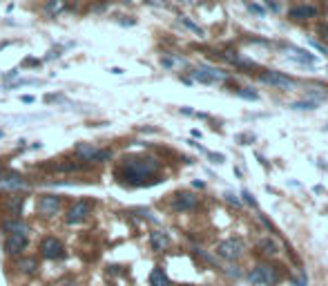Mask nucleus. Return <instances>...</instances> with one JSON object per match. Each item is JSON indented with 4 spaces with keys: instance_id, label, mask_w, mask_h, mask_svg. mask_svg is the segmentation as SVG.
<instances>
[{
    "instance_id": "5",
    "label": "nucleus",
    "mask_w": 328,
    "mask_h": 286,
    "mask_svg": "<svg viewBox=\"0 0 328 286\" xmlns=\"http://www.w3.org/2000/svg\"><path fill=\"white\" fill-rule=\"evenodd\" d=\"M40 255L45 259H60L65 255V248L56 237H45V239L40 241Z\"/></svg>"
},
{
    "instance_id": "23",
    "label": "nucleus",
    "mask_w": 328,
    "mask_h": 286,
    "mask_svg": "<svg viewBox=\"0 0 328 286\" xmlns=\"http://www.w3.org/2000/svg\"><path fill=\"white\" fill-rule=\"evenodd\" d=\"M112 159V150H96V155H94V163H105V161H110Z\"/></svg>"
},
{
    "instance_id": "32",
    "label": "nucleus",
    "mask_w": 328,
    "mask_h": 286,
    "mask_svg": "<svg viewBox=\"0 0 328 286\" xmlns=\"http://www.w3.org/2000/svg\"><path fill=\"white\" fill-rule=\"evenodd\" d=\"M14 76H18V70H11V72H7V74H5V81H9V78H14Z\"/></svg>"
},
{
    "instance_id": "26",
    "label": "nucleus",
    "mask_w": 328,
    "mask_h": 286,
    "mask_svg": "<svg viewBox=\"0 0 328 286\" xmlns=\"http://www.w3.org/2000/svg\"><path fill=\"white\" fill-rule=\"evenodd\" d=\"M40 81H36V78H20V81H16V83H9L7 87H20V85H38Z\"/></svg>"
},
{
    "instance_id": "1",
    "label": "nucleus",
    "mask_w": 328,
    "mask_h": 286,
    "mask_svg": "<svg viewBox=\"0 0 328 286\" xmlns=\"http://www.w3.org/2000/svg\"><path fill=\"white\" fill-rule=\"evenodd\" d=\"M159 170V163L154 159H147V157H134V159H125L123 161L121 170L116 174L123 177L125 181L134 186H145V177H150Z\"/></svg>"
},
{
    "instance_id": "28",
    "label": "nucleus",
    "mask_w": 328,
    "mask_h": 286,
    "mask_svg": "<svg viewBox=\"0 0 328 286\" xmlns=\"http://www.w3.org/2000/svg\"><path fill=\"white\" fill-rule=\"evenodd\" d=\"M206 157H208V159H212V163H224L226 161V157L219 155V152H208L206 150Z\"/></svg>"
},
{
    "instance_id": "34",
    "label": "nucleus",
    "mask_w": 328,
    "mask_h": 286,
    "mask_svg": "<svg viewBox=\"0 0 328 286\" xmlns=\"http://www.w3.org/2000/svg\"><path fill=\"white\" fill-rule=\"evenodd\" d=\"M110 72H112V74H116V76H119V74H123V70H121V68H112Z\"/></svg>"
},
{
    "instance_id": "6",
    "label": "nucleus",
    "mask_w": 328,
    "mask_h": 286,
    "mask_svg": "<svg viewBox=\"0 0 328 286\" xmlns=\"http://www.w3.org/2000/svg\"><path fill=\"white\" fill-rule=\"evenodd\" d=\"M27 244H29V239L25 233H9L7 239H5V253L16 257V255H20L27 248Z\"/></svg>"
},
{
    "instance_id": "19",
    "label": "nucleus",
    "mask_w": 328,
    "mask_h": 286,
    "mask_svg": "<svg viewBox=\"0 0 328 286\" xmlns=\"http://www.w3.org/2000/svg\"><path fill=\"white\" fill-rule=\"evenodd\" d=\"M150 286H170V279L163 269H154L150 273Z\"/></svg>"
},
{
    "instance_id": "29",
    "label": "nucleus",
    "mask_w": 328,
    "mask_h": 286,
    "mask_svg": "<svg viewBox=\"0 0 328 286\" xmlns=\"http://www.w3.org/2000/svg\"><path fill=\"white\" fill-rule=\"evenodd\" d=\"M241 197H244V199H246V202H248L250 206H257V202H255V197H252V194H250L248 190H244V192H241Z\"/></svg>"
},
{
    "instance_id": "31",
    "label": "nucleus",
    "mask_w": 328,
    "mask_h": 286,
    "mask_svg": "<svg viewBox=\"0 0 328 286\" xmlns=\"http://www.w3.org/2000/svg\"><path fill=\"white\" fill-rule=\"evenodd\" d=\"M311 45H313V47H315V50H319V52H321V54H326V50H324V47H321V45H319V42H315V40H313V38H311Z\"/></svg>"
},
{
    "instance_id": "36",
    "label": "nucleus",
    "mask_w": 328,
    "mask_h": 286,
    "mask_svg": "<svg viewBox=\"0 0 328 286\" xmlns=\"http://www.w3.org/2000/svg\"><path fill=\"white\" fill-rule=\"evenodd\" d=\"M183 286H192V284H183Z\"/></svg>"
},
{
    "instance_id": "9",
    "label": "nucleus",
    "mask_w": 328,
    "mask_h": 286,
    "mask_svg": "<svg viewBox=\"0 0 328 286\" xmlns=\"http://www.w3.org/2000/svg\"><path fill=\"white\" fill-rule=\"evenodd\" d=\"M192 76H194L199 83L212 85V83H216V81H224L228 74H226V72H221V70H214V68H199V70L192 72Z\"/></svg>"
},
{
    "instance_id": "12",
    "label": "nucleus",
    "mask_w": 328,
    "mask_h": 286,
    "mask_svg": "<svg viewBox=\"0 0 328 286\" xmlns=\"http://www.w3.org/2000/svg\"><path fill=\"white\" fill-rule=\"evenodd\" d=\"M150 244L154 251H168L170 244H172V239H170V235L168 233H163V230H152L150 233Z\"/></svg>"
},
{
    "instance_id": "11",
    "label": "nucleus",
    "mask_w": 328,
    "mask_h": 286,
    "mask_svg": "<svg viewBox=\"0 0 328 286\" xmlns=\"http://www.w3.org/2000/svg\"><path fill=\"white\" fill-rule=\"evenodd\" d=\"M5 210H7L9 217H20L23 212V206H25V197L23 194H11V197L5 199Z\"/></svg>"
},
{
    "instance_id": "3",
    "label": "nucleus",
    "mask_w": 328,
    "mask_h": 286,
    "mask_svg": "<svg viewBox=\"0 0 328 286\" xmlns=\"http://www.w3.org/2000/svg\"><path fill=\"white\" fill-rule=\"evenodd\" d=\"M244 251H246V246H244V241H241L239 237H232V239L221 241L219 248H216V253H219L224 259H228V261H237L241 255H244Z\"/></svg>"
},
{
    "instance_id": "30",
    "label": "nucleus",
    "mask_w": 328,
    "mask_h": 286,
    "mask_svg": "<svg viewBox=\"0 0 328 286\" xmlns=\"http://www.w3.org/2000/svg\"><path fill=\"white\" fill-rule=\"evenodd\" d=\"M226 202H230L232 206H239V202L234 199V194H226Z\"/></svg>"
},
{
    "instance_id": "24",
    "label": "nucleus",
    "mask_w": 328,
    "mask_h": 286,
    "mask_svg": "<svg viewBox=\"0 0 328 286\" xmlns=\"http://www.w3.org/2000/svg\"><path fill=\"white\" fill-rule=\"evenodd\" d=\"M181 23H183V25H185V27L190 29V32H194L196 36H203V29H201L199 25H194V23L190 20V18H181Z\"/></svg>"
},
{
    "instance_id": "21",
    "label": "nucleus",
    "mask_w": 328,
    "mask_h": 286,
    "mask_svg": "<svg viewBox=\"0 0 328 286\" xmlns=\"http://www.w3.org/2000/svg\"><path fill=\"white\" fill-rule=\"evenodd\" d=\"M293 58L299 60V63H304V65H315L317 63V58L311 56V54L304 52V50H293Z\"/></svg>"
},
{
    "instance_id": "22",
    "label": "nucleus",
    "mask_w": 328,
    "mask_h": 286,
    "mask_svg": "<svg viewBox=\"0 0 328 286\" xmlns=\"http://www.w3.org/2000/svg\"><path fill=\"white\" fill-rule=\"evenodd\" d=\"M319 103L317 101H313V99H308V101H295L293 103V109H315Z\"/></svg>"
},
{
    "instance_id": "18",
    "label": "nucleus",
    "mask_w": 328,
    "mask_h": 286,
    "mask_svg": "<svg viewBox=\"0 0 328 286\" xmlns=\"http://www.w3.org/2000/svg\"><path fill=\"white\" fill-rule=\"evenodd\" d=\"M18 271H23V273H27V275H34L36 271H38V261H36L34 257H23V259H18Z\"/></svg>"
},
{
    "instance_id": "10",
    "label": "nucleus",
    "mask_w": 328,
    "mask_h": 286,
    "mask_svg": "<svg viewBox=\"0 0 328 286\" xmlns=\"http://www.w3.org/2000/svg\"><path fill=\"white\" fill-rule=\"evenodd\" d=\"M196 204H199V199H196L192 192H179L177 197L172 199V208H174L177 212L192 210V208H196Z\"/></svg>"
},
{
    "instance_id": "27",
    "label": "nucleus",
    "mask_w": 328,
    "mask_h": 286,
    "mask_svg": "<svg viewBox=\"0 0 328 286\" xmlns=\"http://www.w3.org/2000/svg\"><path fill=\"white\" fill-rule=\"evenodd\" d=\"M248 11H250V14H257V16H266V9H264V5H257V3H250L248 5Z\"/></svg>"
},
{
    "instance_id": "15",
    "label": "nucleus",
    "mask_w": 328,
    "mask_h": 286,
    "mask_svg": "<svg viewBox=\"0 0 328 286\" xmlns=\"http://www.w3.org/2000/svg\"><path fill=\"white\" fill-rule=\"evenodd\" d=\"M288 16L293 18V20H308V18L317 16V7H311V5H299V7L290 9Z\"/></svg>"
},
{
    "instance_id": "25",
    "label": "nucleus",
    "mask_w": 328,
    "mask_h": 286,
    "mask_svg": "<svg viewBox=\"0 0 328 286\" xmlns=\"http://www.w3.org/2000/svg\"><path fill=\"white\" fill-rule=\"evenodd\" d=\"M239 96H241V99H248V101H257V99H259V94H257V92H252L250 87L239 90Z\"/></svg>"
},
{
    "instance_id": "33",
    "label": "nucleus",
    "mask_w": 328,
    "mask_h": 286,
    "mask_svg": "<svg viewBox=\"0 0 328 286\" xmlns=\"http://www.w3.org/2000/svg\"><path fill=\"white\" fill-rule=\"evenodd\" d=\"M163 65H165V68H172V65H174V60H170V58H163Z\"/></svg>"
},
{
    "instance_id": "13",
    "label": "nucleus",
    "mask_w": 328,
    "mask_h": 286,
    "mask_svg": "<svg viewBox=\"0 0 328 286\" xmlns=\"http://www.w3.org/2000/svg\"><path fill=\"white\" fill-rule=\"evenodd\" d=\"M29 184L25 181L20 174H5V177H0V188H7V190H25Z\"/></svg>"
},
{
    "instance_id": "14",
    "label": "nucleus",
    "mask_w": 328,
    "mask_h": 286,
    "mask_svg": "<svg viewBox=\"0 0 328 286\" xmlns=\"http://www.w3.org/2000/svg\"><path fill=\"white\" fill-rule=\"evenodd\" d=\"M3 230L5 233H25L27 235L29 233V224H25L20 217H11V219H7V222H3Z\"/></svg>"
},
{
    "instance_id": "35",
    "label": "nucleus",
    "mask_w": 328,
    "mask_h": 286,
    "mask_svg": "<svg viewBox=\"0 0 328 286\" xmlns=\"http://www.w3.org/2000/svg\"><path fill=\"white\" fill-rule=\"evenodd\" d=\"M65 286H78V284H76V282H67Z\"/></svg>"
},
{
    "instance_id": "8",
    "label": "nucleus",
    "mask_w": 328,
    "mask_h": 286,
    "mask_svg": "<svg viewBox=\"0 0 328 286\" xmlns=\"http://www.w3.org/2000/svg\"><path fill=\"white\" fill-rule=\"evenodd\" d=\"M259 81L266 85H272V87H279V90H290L295 85V81L286 74H279V72H266V74L259 76Z\"/></svg>"
},
{
    "instance_id": "4",
    "label": "nucleus",
    "mask_w": 328,
    "mask_h": 286,
    "mask_svg": "<svg viewBox=\"0 0 328 286\" xmlns=\"http://www.w3.org/2000/svg\"><path fill=\"white\" fill-rule=\"evenodd\" d=\"M92 215V204L88 202V199H80V202H76L72 206L70 210H67V224H80L85 222Z\"/></svg>"
},
{
    "instance_id": "17",
    "label": "nucleus",
    "mask_w": 328,
    "mask_h": 286,
    "mask_svg": "<svg viewBox=\"0 0 328 286\" xmlns=\"http://www.w3.org/2000/svg\"><path fill=\"white\" fill-rule=\"evenodd\" d=\"M96 150L98 148H94L92 143H78L76 145V157L80 161H92L94 159V155H96Z\"/></svg>"
},
{
    "instance_id": "2",
    "label": "nucleus",
    "mask_w": 328,
    "mask_h": 286,
    "mask_svg": "<svg viewBox=\"0 0 328 286\" xmlns=\"http://www.w3.org/2000/svg\"><path fill=\"white\" fill-rule=\"evenodd\" d=\"M248 279L255 286H275L281 279V273H279L277 266H272V264H257L255 269L250 271Z\"/></svg>"
},
{
    "instance_id": "20",
    "label": "nucleus",
    "mask_w": 328,
    "mask_h": 286,
    "mask_svg": "<svg viewBox=\"0 0 328 286\" xmlns=\"http://www.w3.org/2000/svg\"><path fill=\"white\" fill-rule=\"evenodd\" d=\"M259 253H264V255H277L279 253V246H277V241H272V239H259Z\"/></svg>"
},
{
    "instance_id": "7",
    "label": "nucleus",
    "mask_w": 328,
    "mask_h": 286,
    "mask_svg": "<svg viewBox=\"0 0 328 286\" xmlns=\"http://www.w3.org/2000/svg\"><path fill=\"white\" fill-rule=\"evenodd\" d=\"M36 210L42 217H54L60 210V197H56V194H42L38 204H36Z\"/></svg>"
},
{
    "instance_id": "16",
    "label": "nucleus",
    "mask_w": 328,
    "mask_h": 286,
    "mask_svg": "<svg viewBox=\"0 0 328 286\" xmlns=\"http://www.w3.org/2000/svg\"><path fill=\"white\" fill-rule=\"evenodd\" d=\"M65 9H67V3H65V0H47L45 7H42V11H45L47 18H58Z\"/></svg>"
}]
</instances>
